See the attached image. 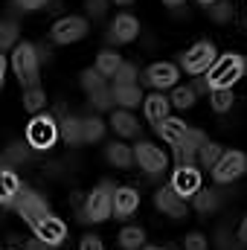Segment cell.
I'll return each mask as SVG.
<instances>
[{"mask_svg": "<svg viewBox=\"0 0 247 250\" xmlns=\"http://www.w3.org/2000/svg\"><path fill=\"white\" fill-rule=\"evenodd\" d=\"M169 108H172V99H166V96H163V90L148 93V96H145V102H143L145 120H148V123H154V125H160L166 117H169Z\"/></svg>", "mask_w": 247, "mask_h": 250, "instance_id": "2e32d148", "label": "cell"}, {"mask_svg": "<svg viewBox=\"0 0 247 250\" xmlns=\"http://www.w3.org/2000/svg\"><path fill=\"white\" fill-rule=\"evenodd\" d=\"M84 35H87V21H84V18H76V15L56 21L53 29H50V38H53L56 44H76V41H82Z\"/></svg>", "mask_w": 247, "mask_h": 250, "instance_id": "30bf717a", "label": "cell"}, {"mask_svg": "<svg viewBox=\"0 0 247 250\" xmlns=\"http://www.w3.org/2000/svg\"><path fill=\"white\" fill-rule=\"evenodd\" d=\"M111 128H114L120 137H137V134H140V123H137L134 114L125 111V108L111 111Z\"/></svg>", "mask_w": 247, "mask_h": 250, "instance_id": "ffe728a7", "label": "cell"}, {"mask_svg": "<svg viewBox=\"0 0 247 250\" xmlns=\"http://www.w3.org/2000/svg\"><path fill=\"white\" fill-rule=\"evenodd\" d=\"M38 64H41L38 47H32V44L23 41V44H18L12 50V70H15L18 82L26 84V90L29 87H38Z\"/></svg>", "mask_w": 247, "mask_h": 250, "instance_id": "3957f363", "label": "cell"}, {"mask_svg": "<svg viewBox=\"0 0 247 250\" xmlns=\"http://www.w3.org/2000/svg\"><path fill=\"white\" fill-rule=\"evenodd\" d=\"M32 227V233L38 236V239H44L47 245H53V248H59L64 239H67V224H64L62 218H56V215H44V218H38L35 224H29Z\"/></svg>", "mask_w": 247, "mask_h": 250, "instance_id": "7c38bea8", "label": "cell"}, {"mask_svg": "<svg viewBox=\"0 0 247 250\" xmlns=\"http://www.w3.org/2000/svg\"><path fill=\"white\" fill-rule=\"evenodd\" d=\"M201 3H206V6H212V3H218V0H201Z\"/></svg>", "mask_w": 247, "mask_h": 250, "instance_id": "681fc988", "label": "cell"}, {"mask_svg": "<svg viewBox=\"0 0 247 250\" xmlns=\"http://www.w3.org/2000/svg\"><path fill=\"white\" fill-rule=\"evenodd\" d=\"M105 157H108V163H111V166H117V169H131V166L137 163V160H134V148H131V146H125V143H120V140L108 143Z\"/></svg>", "mask_w": 247, "mask_h": 250, "instance_id": "d6986e66", "label": "cell"}, {"mask_svg": "<svg viewBox=\"0 0 247 250\" xmlns=\"http://www.w3.org/2000/svg\"><path fill=\"white\" fill-rule=\"evenodd\" d=\"M82 125H84V143H99L105 137V128H108L102 117H84Z\"/></svg>", "mask_w": 247, "mask_h": 250, "instance_id": "83f0119b", "label": "cell"}, {"mask_svg": "<svg viewBox=\"0 0 247 250\" xmlns=\"http://www.w3.org/2000/svg\"><path fill=\"white\" fill-rule=\"evenodd\" d=\"M114 99H117V105L125 108V111H131V108H137V105L145 102V96L140 93L137 84H120V87H114Z\"/></svg>", "mask_w": 247, "mask_h": 250, "instance_id": "603a6c76", "label": "cell"}, {"mask_svg": "<svg viewBox=\"0 0 247 250\" xmlns=\"http://www.w3.org/2000/svg\"><path fill=\"white\" fill-rule=\"evenodd\" d=\"M245 70H247V62L239 53H224V56H218L215 64L209 67L206 82H209L212 90H224V87H233L245 76Z\"/></svg>", "mask_w": 247, "mask_h": 250, "instance_id": "7a4b0ae2", "label": "cell"}, {"mask_svg": "<svg viewBox=\"0 0 247 250\" xmlns=\"http://www.w3.org/2000/svg\"><path fill=\"white\" fill-rule=\"evenodd\" d=\"M120 67H123V56H120L117 50H111V47H108V50H102V53L96 56V70H99L105 79H114Z\"/></svg>", "mask_w": 247, "mask_h": 250, "instance_id": "cb8c5ba5", "label": "cell"}, {"mask_svg": "<svg viewBox=\"0 0 247 250\" xmlns=\"http://www.w3.org/2000/svg\"><path fill=\"white\" fill-rule=\"evenodd\" d=\"M50 0H15V6L18 9H23V12H35V9H41V6H47Z\"/></svg>", "mask_w": 247, "mask_h": 250, "instance_id": "60d3db41", "label": "cell"}, {"mask_svg": "<svg viewBox=\"0 0 247 250\" xmlns=\"http://www.w3.org/2000/svg\"><path fill=\"white\" fill-rule=\"evenodd\" d=\"M143 250H166V248H154V245H145Z\"/></svg>", "mask_w": 247, "mask_h": 250, "instance_id": "c3c4849f", "label": "cell"}, {"mask_svg": "<svg viewBox=\"0 0 247 250\" xmlns=\"http://www.w3.org/2000/svg\"><path fill=\"white\" fill-rule=\"evenodd\" d=\"M245 169H247V157L242 151H224L221 160L212 169V178L218 184H233V181H239L245 175Z\"/></svg>", "mask_w": 247, "mask_h": 250, "instance_id": "ba28073f", "label": "cell"}, {"mask_svg": "<svg viewBox=\"0 0 247 250\" xmlns=\"http://www.w3.org/2000/svg\"><path fill=\"white\" fill-rule=\"evenodd\" d=\"M163 3H166V6H184L186 0H163Z\"/></svg>", "mask_w": 247, "mask_h": 250, "instance_id": "bcb514c9", "label": "cell"}, {"mask_svg": "<svg viewBox=\"0 0 247 250\" xmlns=\"http://www.w3.org/2000/svg\"><path fill=\"white\" fill-rule=\"evenodd\" d=\"M114 3H117V6H131L134 0H114Z\"/></svg>", "mask_w": 247, "mask_h": 250, "instance_id": "7dc6e473", "label": "cell"}, {"mask_svg": "<svg viewBox=\"0 0 247 250\" xmlns=\"http://www.w3.org/2000/svg\"><path fill=\"white\" fill-rule=\"evenodd\" d=\"M137 64L131 62H123V67L117 70V76H114V87H120V84H137Z\"/></svg>", "mask_w": 247, "mask_h": 250, "instance_id": "8d00e7d4", "label": "cell"}, {"mask_svg": "<svg viewBox=\"0 0 247 250\" xmlns=\"http://www.w3.org/2000/svg\"><path fill=\"white\" fill-rule=\"evenodd\" d=\"M140 207V192L131 187H120L114 192V215L117 218H128L134 215V209Z\"/></svg>", "mask_w": 247, "mask_h": 250, "instance_id": "e0dca14e", "label": "cell"}, {"mask_svg": "<svg viewBox=\"0 0 247 250\" xmlns=\"http://www.w3.org/2000/svg\"><path fill=\"white\" fill-rule=\"evenodd\" d=\"M233 15H236L233 3L218 0V3H212V6H209V18H212L215 23H230V21H233Z\"/></svg>", "mask_w": 247, "mask_h": 250, "instance_id": "d590c367", "label": "cell"}, {"mask_svg": "<svg viewBox=\"0 0 247 250\" xmlns=\"http://www.w3.org/2000/svg\"><path fill=\"white\" fill-rule=\"evenodd\" d=\"M23 250H53V245H47L44 239H38V236H35V239H29V242L23 245Z\"/></svg>", "mask_w": 247, "mask_h": 250, "instance_id": "7bdbcfd3", "label": "cell"}, {"mask_svg": "<svg viewBox=\"0 0 247 250\" xmlns=\"http://www.w3.org/2000/svg\"><path fill=\"white\" fill-rule=\"evenodd\" d=\"M184 250H209V239L195 230V233H189L184 239Z\"/></svg>", "mask_w": 247, "mask_h": 250, "instance_id": "74e56055", "label": "cell"}, {"mask_svg": "<svg viewBox=\"0 0 247 250\" xmlns=\"http://www.w3.org/2000/svg\"><path fill=\"white\" fill-rule=\"evenodd\" d=\"M140 35V23L134 15H117L111 21V32H108V41L111 44H128Z\"/></svg>", "mask_w": 247, "mask_h": 250, "instance_id": "5bb4252c", "label": "cell"}, {"mask_svg": "<svg viewBox=\"0 0 247 250\" xmlns=\"http://www.w3.org/2000/svg\"><path fill=\"white\" fill-rule=\"evenodd\" d=\"M154 131H157V137H163L169 146H178L181 137L186 134V123L178 120V117H166L160 125H154Z\"/></svg>", "mask_w": 247, "mask_h": 250, "instance_id": "44dd1931", "label": "cell"}, {"mask_svg": "<svg viewBox=\"0 0 247 250\" xmlns=\"http://www.w3.org/2000/svg\"><path fill=\"white\" fill-rule=\"evenodd\" d=\"M26 160H29V151L23 143H9V148L3 151V163H9V166H23Z\"/></svg>", "mask_w": 247, "mask_h": 250, "instance_id": "d6a6232c", "label": "cell"}, {"mask_svg": "<svg viewBox=\"0 0 247 250\" xmlns=\"http://www.w3.org/2000/svg\"><path fill=\"white\" fill-rule=\"evenodd\" d=\"M62 137L67 146H79V143H84V125L79 117H70V114H62Z\"/></svg>", "mask_w": 247, "mask_h": 250, "instance_id": "7402d4cb", "label": "cell"}, {"mask_svg": "<svg viewBox=\"0 0 247 250\" xmlns=\"http://www.w3.org/2000/svg\"><path fill=\"white\" fill-rule=\"evenodd\" d=\"M236 239H239V245L247 248V215L242 218V224H239V233H236Z\"/></svg>", "mask_w": 247, "mask_h": 250, "instance_id": "ee69618b", "label": "cell"}, {"mask_svg": "<svg viewBox=\"0 0 247 250\" xmlns=\"http://www.w3.org/2000/svg\"><path fill=\"white\" fill-rule=\"evenodd\" d=\"M218 59V53H215V47L209 44V41H198L192 50H186L181 64H184L186 73H192V76H204V73H209V67L215 64Z\"/></svg>", "mask_w": 247, "mask_h": 250, "instance_id": "5b68a950", "label": "cell"}, {"mask_svg": "<svg viewBox=\"0 0 247 250\" xmlns=\"http://www.w3.org/2000/svg\"><path fill=\"white\" fill-rule=\"evenodd\" d=\"M44 105H47V96H44L41 87H29V90L23 93V108H26L29 114H38Z\"/></svg>", "mask_w": 247, "mask_h": 250, "instance_id": "836d02e7", "label": "cell"}, {"mask_svg": "<svg viewBox=\"0 0 247 250\" xmlns=\"http://www.w3.org/2000/svg\"><path fill=\"white\" fill-rule=\"evenodd\" d=\"M114 87H102V90H96V93H90L87 96V105L93 108V111H111L114 108Z\"/></svg>", "mask_w": 247, "mask_h": 250, "instance_id": "f546056e", "label": "cell"}, {"mask_svg": "<svg viewBox=\"0 0 247 250\" xmlns=\"http://www.w3.org/2000/svg\"><path fill=\"white\" fill-rule=\"evenodd\" d=\"M12 207L18 209V215H21L26 224H35L38 218L50 215V207H47L44 195H38V192H32V189H26V187H23V192L18 195V201H15Z\"/></svg>", "mask_w": 247, "mask_h": 250, "instance_id": "52a82bcc", "label": "cell"}, {"mask_svg": "<svg viewBox=\"0 0 247 250\" xmlns=\"http://www.w3.org/2000/svg\"><path fill=\"white\" fill-rule=\"evenodd\" d=\"M18 35H21L18 23H15L12 18H6V21L0 23V50H12V47H18Z\"/></svg>", "mask_w": 247, "mask_h": 250, "instance_id": "f1b7e54d", "label": "cell"}, {"mask_svg": "<svg viewBox=\"0 0 247 250\" xmlns=\"http://www.w3.org/2000/svg\"><path fill=\"white\" fill-rule=\"evenodd\" d=\"M84 9L90 18H102L108 12V0H84Z\"/></svg>", "mask_w": 247, "mask_h": 250, "instance_id": "ab89813d", "label": "cell"}, {"mask_svg": "<svg viewBox=\"0 0 247 250\" xmlns=\"http://www.w3.org/2000/svg\"><path fill=\"white\" fill-rule=\"evenodd\" d=\"M178 67L169 62H157L151 64L145 73H143V82L145 84H151L154 90H166V87H178Z\"/></svg>", "mask_w": 247, "mask_h": 250, "instance_id": "8fae6325", "label": "cell"}, {"mask_svg": "<svg viewBox=\"0 0 247 250\" xmlns=\"http://www.w3.org/2000/svg\"><path fill=\"white\" fill-rule=\"evenodd\" d=\"M134 160H137V166H140L143 172H148L151 178H157V175L166 169V163H169L166 151L157 148L154 143H137V146H134Z\"/></svg>", "mask_w": 247, "mask_h": 250, "instance_id": "8992f818", "label": "cell"}, {"mask_svg": "<svg viewBox=\"0 0 247 250\" xmlns=\"http://www.w3.org/2000/svg\"><path fill=\"white\" fill-rule=\"evenodd\" d=\"M0 175H3V195H0V201H3V207H12L18 201V195L23 192V184H21L15 166H9V163H3V172Z\"/></svg>", "mask_w": 247, "mask_h": 250, "instance_id": "ac0fdd59", "label": "cell"}, {"mask_svg": "<svg viewBox=\"0 0 247 250\" xmlns=\"http://www.w3.org/2000/svg\"><path fill=\"white\" fill-rule=\"evenodd\" d=\"M172 105L175 108H181V111H186V108H192L195 105V99H198V93H195V87L192 84H178V87H172Z\"/></svg>", "mask_w": 247, "mask_h": 250, "instance_id": "4316f807", "label": "cell"}, {"mask_svg": "<svg viewBox=\"0 0 247 250\" xmlns=\"http://www.w3.org/2000/svg\"><path fill=\"white\" fill-rule=\"evenodd\" d=\"M204 143H206L204 131L186 128V134L181 137V143L175 146V160H178V166H195L198 157H201V146H204Z\"/></svg>", "mask_w": 247, "mask_h": 250, "instance_id": "9c48e42d", "label": "cell"}, {"mask_svg": "<svg viewBox=\"0 0 247 250\" xmlns=\"http://www.w3.org/2000/svg\"><path fill=\"white\" fill-rule=\"evenodd\" d=\"M114 192H117V187L111 181H102L99 187L87 195L84 209H79V221H84V224H90V221L93 224L108 221L114 215Z\"/></svg>", "mask_w": 247, "mask_h": 250, "instance_id": "6da1fadb", "label": "cell"}, {"mask_svg": "<svg viewBox=\"0 0 247 250\" xmlns=\"http://www.w3.org/2000/svg\"><path fill=\"white\" fill-rule=\"evenodd\" d=\"M120 248L123 250H143L145 248V230L143 227H123Z\"/></svg>", "mask_w": 247, "mask_h": 250, "instance_id": "484cf974", "label": "cell"}, {"mask_svg": "<svg viewBox=\"0 0 247 250\" xmlns=\"http://www.w3.org/2000/svg\"><path fill=\"white\" fill-rule=\"evenodd\" d=\"M212 96V111H218V114H227L230 108H233V87H224V90H212L209 93Z\"/></svg>", "mask_w": 247, "mask_h": 250, "instance_id": "e575fe53", "label": "cell"}, {"mask_svg": "<svg viewBox=\"0 0 247 250\" xmlns=\"http://www.w3.org/2000/svg\"><path fill=\"white\" fill-rule=\"evenodd\" d=\"M221 154H224V148H221L218 143H209V140H206V143L201 146V157H198V160H201L204 169H215V163L221 160Z\"/></svg>", "mask_w": 247, "mask_h": 250, "instance_id": "1f68e13d", "label": "cell"}, {"mask_svg": "<svg viewBox=\"0 0 247 250\" xmlns=\"http://www.w3.org/2000/svg\"><path fill=\"white\" fill-rule=\"evenodd\" d=\"M192 87H195V93H209V90H212V87H209V82H206V79H198V82H195V84H192Z\"/></svg>", "mask_w": 247, "mask_h": 250, "instance_id": "f6af8a7d", "label": "cell"}, {"mask_svg": "<svg viewBox=\"0 0 247 250\" xmlns=\"http://www.w3.org/2000/svg\"><path fill=\"white\" fill-rule=\"evenodd\" d=\"M172 189L181 195V198H195L198 189H201V172L195 166H178L172 172Z\"/></svg>", "mask_w": 247, "mask_h": 250, "instance_id": "4fadbf2b", "label": "cell"}, {"mask_svg": "<svg viewBox=\"0 0 247 250\" xmlns=\"http://www.w3.org/2000/svg\"><path fill=\"white\" fill-rule=\"evenodd\" d=\"M59 134H62V125L56 123L53 117L35 114V117L29 120V125H26V146L35 148V151H47V148L56 146Z\"/></svg>", "mask_w": 247, "mask_h": 250, "instance_id": "277c9868", "label": "cell"}, {"mask_svg": "<svg viewBox=\"0 0 247 250\" xmlns=\"http://www.w3.org/2000/svg\"><path fill=\"white\" fill-rule=\"evenodd\" d=\"M154 204H157L160 212H166V215H172V218H184L186 215V201L172 187L157 189V192H154Z\"/></svg>", "mask_w": 247, "mask_h": 250, "instance_id": "9a60e30c", "label": "cell"}, {"mask_svg": "<svg viewBox=\"0 0 247 250\" xmlns=\"http://www.w3.org/2000/svg\"><path fill=\"white\" fill-rule=\"evenodd\" d=\"M82 87H84L87 96H90V93H96V90H102V87H108V84H105V76H102L96 67H87V70H82Z\"/></svg>", "mask_w": 247, "mask_h": 250, "instance_id": "4dcf8cb0", "label": "cell"}, {"mask_svg": "<svg viewBox=\"0 0 247 250\" xmlns=\"http://www.w3.org/2000/svg\"><path fill=\"white\" fill-rule=\"evenodd\" d=\"M236 242H239V239H233V233H230L227 227H221V230L215 233V248L218 250H239Z\"/></svg>", "mask_w": 247, "mask_h": 250, "instance_id": "f35d334b", "label": "cell"}, {"mask_svg": "<svg viewBox=\"0 0 247 250\" xmlns=\"http://www.w3.org/2000/svg\"><path fill=\"white\" fill-rule=\"evenodd\" d=\"M221 207V192H215V189H198V195H195V209L198 212H215Z\"/></svg>", "mask_w": 247, "mask_h": 250, "instance_id": "d4e9b609", "label": "cell"}, {"mask_svg": "<svg viewBox=\"0 0 247 250\" xmlns=\"http://www.w3.org/2000/svg\"><path fill=\"white\" fill-rule=\"evenodd\" d=\"M79 250H105V248H102V239L99 236H84Z\"/></svg>", "mask_w": 247, "mask_h": 250, "instance_id": "b9f144b4", "label": "cell"}]
</instances>
